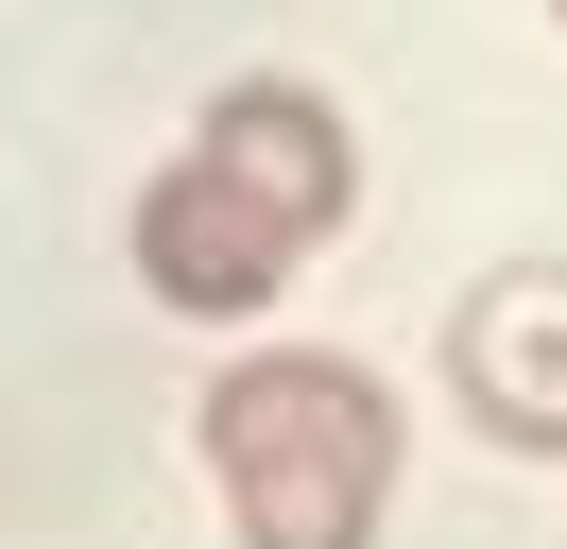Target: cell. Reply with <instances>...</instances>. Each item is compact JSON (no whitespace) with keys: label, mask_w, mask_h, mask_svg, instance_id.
Wrapping results in <instances>:
<instances>
[{"label":"cell","mask_w":567,"mask_h":549,"mask_svg":"<svg viewBox=\"0 0 567 549\" xmlns=\"http://www.w3.org/2000/svg\"><path fill=\"white\" fill-rule=\"evenodd\" d=\"M207 480L241 549H379L395 515V395L327 343H276V361L207 377Z\"/></svg>","instance_id":"1"},{"label":"cell","mask_w":567,"mask_h":549,"mask_svg":"<svg viewBox=\"0 0 567 549\" xmlns=\"http://www.w3.org/2000/svg\"><path fill=\"white\" fill-rule=\"evenodd\" d=\"M292 258H310V240H292L224 155H173V172L138 189V292H155V309H189V327L276 309V292H292Z\"/></svg>","instance_id":"2"},{"label":"cell","mask_w":567,"mask_h":549,"mask_svg":"<svg viewBox=\"0 0 567 549\" xmlns=\"http://www.w3.org/2000/svg\"><path fill=\"white\" fill-rule=\"evenodd\" d=\"M447 395L482 412L498 446L567 464V258H498L482 292L447 309Z\"/></svg>","instance_id":"3"},{"label":"cell","mask_w":567,"mask_h":549,"mask_svg":"<svg viewBox=\"0 0 567 549\" xmlns=\"http://www.w3.org/2000/svg\"><path fill=\"white\" fill-rule=\"evenodd\" d=\"M189 155H224V172H241V189L276 206L292 240H327V224L361 206V155H344V121H327V86H224Z\"/></svg>","instance_id":"4"}]
</instances>
